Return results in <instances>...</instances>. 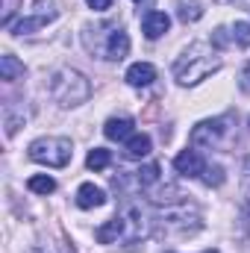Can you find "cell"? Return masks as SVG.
Instances as JSON below:
<instances>
[{
	"label": "cell",
	"mask_w": 250,
	"mask_h": 253,
	"mask_svg": "<svg viewBox=\"0 0 250 253\" xmlns=\"http://www.w3.org/2000/svg\"><path fill=\"white\" fill-rule=\"evenodd\" d=\"M218 68H221V59L206 44H191L174 65V77L180 85H194V83L206 80L209 74H215Z\"/></svg>",
	"instance_id": "6da1fadb"
},
{
	"label": "cell",
	"mask_w": 250,
	"mask_h": 253,
	"mask_svg": "<svg viewBox=\"0 0 250 253\" xmlns=\"http://www.w3.org/2000/svg\"><path fill=\"white\" fill-rule=\"evenodd\" d=\"M47 88H50V94H53V100H56L59 106H80V103H85L88 94H91V83H88L80 71H74V68H59V71H53Z\"/></svg>",
	"instance_id": "7a4b0ae2"
},
{
	"label": "cell",
	"mask_w": 250,
	"mask_h": 253,
	"mask_svg": "<svg viewBox=\"0 0 250 253\" xmlns=\"http://www.w3.org/2000/svg\"><path fill=\"white\" fill-rule=\"evenodd\" d=\"M71 153H74L71 138H59V135H44L30 144V159L47 168H65L71 162Z\"/></svg>",
	"instance_id": "3957f363"
},
{
	"label": "cell",
	"mask_w": 250,
	"mask_h": 253,
	"mask_svg": "<svg viewBox=\"0 0 250 253\" xmlns=\"http://www.w3.org/2000/svg\"><path fill=\"white\" fill-rule=\"evenodd\" d=\"M227 121L230 118H212V121H200V124L191 129V144L194 147H215L221 138H224V132H227Z\"/></svg>",
	"instance_id": "277c9868"
},
{
	"label": "cell",
	"mask_w": 250,
	"mask_h": 253,
	"mask_svg": "<svg viewBox=\"0 0 250 253\" xmlns=\"http://www.w3.org/2000/svg\"><path fill=\"white\" fill-rule=\"evenodd\" d=\"M121 218H124V227H126V233H124L126 242H138V239H144L150 233V218H147L141 203H129Z\"/></svg>",
	"instance_id": "5b68a950"
},
{
	"label": "cell",
	"mask_w": 250,
	"mask_h": 253,
	"mask_svg": "<svg viewBox=\"0 0 250 253\" xmlns=\"http://www.w3.org/2000/svg\"><path fill=\"white\" fill-rule=\"evenodd\" d=\"M100 53H103V59H112V62L124 59L129 53V36L121 27H106V44H103Z\"/></svg>",
	"instance_id": "8992f818"
},
{
	"label": "cell",
	"mask_w": 250,
	"mask_h": 253,
	"mask_svg": "<svg viewBox=\"0 0 250 253\" xmlns=\"http://www.w3.org/2000/svg\"><path fill=\"white\" fill-rule=\"evenodd\" d=\"M174 168H177L183 177H203L206 162H203V156H200L197 150H183V153L174 159Z\"/></svg>",
	"instance_id": "52a82bcc"
},
{
	"label": "cell",
	"mask_w": 250,
	"mask_h": 253,
	"mask_svg": "<svg viewBox=\"0 0 250 253\" xmlns=\"http://www.w3.org/2000/svg\"><path fill=\"white\" fill-rule=\"evenodd\" d=\"M168 27H171V18L165 15V12H144V18H141V30H144V36L147 39H159V36H165L168 33Z\"/></svg>",
	"instance_id": "ba28073f"
},
{
	"label": "cell",
	"mask_w": 250,
	"mask_h": 253,
	"mask_svg": "<svg viewBox=\"0 0 250 253\" xmlns=\"http://www.w3.org/2000/svg\"><path fill=\"white\" fill-rule=\"evenodd\" d=\"M106 203V191L97 189L94 183H83L80 191H77V206H83V209H97V206H103Z\"/></svg>",
	"instance_id": "9c48e42d"
},
{
	"label": "cell",
	"mask_w": 250,
	"mask_h": 253,
	"mask_svg": "<svg viewBox=\"0 0 250 253\" xmlns=\"http://www.w3.org/2000/svg\"><path fill=\"white\" fill-rule=\"evenodd\" d=\"M129 85H135V88H141V85H150L153 80H156V68L150 62H135V65H129V71H126V77H124Z\"/></svg>",
	"instance_id": "30bf717a"
},
{
	"label": "cell",
	"mask_w": 250,
	"mask_h": 253,
	"mask_svg": "<svg viewBox=\"0 0 250 253\" xmlns=\"http://www.w3.org/2000/svg\"><path fill=\"white\" fill-rule=\"evenodd\" d=\"M126 227H124V218L121 215H115L112 221H106L103 227H97V233H94V239L100 242V245H112V242H118V239H124Z\"/></svg>",
	"instance_id": "8fae6325"
},
{
	"label": "cell",
	"mask_w": 250,
	"mask_h": 253,
	"mask_svg": "<svg viewBox=\"0 0 250 253\" xmlns=\"http://www.w3.org/2000/svg\"><path fill=\"white\" fill-rule=\"evenodd\" d=\"M56 18V12H47V15H27V18H21L18 24H12L9 30L15 33V36H27V33H36V30H42L44 24H50Z\"/></svg>",
	"instance_id": "7c38bea8"
},
{
	"label": "cell",
	"mask_w": 250,
	"mask_h": 253,
	"mask_svg": "<svg viewBox=\"0 0 250 253\" xmlns=\"http://www.w3.org/2000/svg\"><path fill=\"white\" fill-rule=\"evenodd\" d=\"M132 118H109L106 126H103V135L109 138V141H126L129 135H132Z\"/></svg>",
	"instance_id": "4fadbf2b"
},
{
	"label": "cell",
	"mask_w": 250,
	"mask_h": 253,
	"mask_svg": "<svg viewBox=\"0 0 250 253\" xmlns=\"http://www.w3.org/2000/svg\"><path fill=\"white\" fill-rule=\"evenodd\" d=\"M150 153V135H144V132H132L129 138H126V156H132V159H144Z\"/></svg>",
	"instance_id": "5bb4252c"
},
{
	"label": "cell",
	"mask_w": 250,
	"mask_h": 253,
	"mask_svg": "<svg viewBox=\"0 0 250 253\" xmlns=\"http://www.w3.org/2000/svg\"><path fill=\"white\" fill-rule=\"evenodd\" d=\"M18 77H24V62H18L12 53H3V56H0V80L12 83V80H18Z\"/></svg>",
	"instance_id": "9a60e30c"
},
{
	"label": "cell",
	"mask_w": 250,
	"mask_h": 253,
	"mask_svg": "<svg viewBox=\"0 0 250 253\" xmlns=\"http://www.w3.org/2000/svg\"><path fill=\"white\" fill-rule=\"evenodd\" d=\"M159 183V165L156 162H150V165H144L138 174H135V186L138 189H144V191H150L153 186Z\"/></svg>",
	"instance_id": "2e32d148"
},
{
	"label": "cell",
	"mask_w": 250,
	"mask_h": 253,
	"mask_svg": "<svg viewBox=\"0 0 250 253\" xmlns=\"http://www.w3.org/2000/svg\"><path fill=\"white\" fill-rule=\"evenodd\" d=\"M203 18V6L197 0H180V21L183 24H194Z\"/></svg>",
	"instance_id": "e0dca14e"
},
{
	"label": "cell",
	"mask_w": 250,
	"mask_h": 253,
	"mask_svg": "<svg viewBox=\"0 0 250 253\" xmlns=\"http://www.w3.org/2000/svg\"><path fill=\"white\" fill-rule=\"evenodd\" d=\"M109 162H112V153H109V150H103V147H94V150L88 153V159H85V165H88L91 171H103Z\"/></svg>",
	"instance_id": "ac0fdd59"
},
{
	"label": "cell",
	"mask_w": 250,
	"mask_h": 253,
	"mask_svg": "<svg viewBox=\"0 0 250 253\" xmlns=\"http://www.w3.org/2000/svg\"><path fill=\"white\" fill-rule=\"evenodd\" d=\"M27 186H30V191H36V194H53V191H56V180L39 174V177H30Z\"/></svg>",
	"instance_id": "d6986e66"
},
{
	"label": "cell",
	"mask_w": 250,
	"mask_h": 253,
	"mask_svg": "<svg viewBox=\"0 0 250 253\" xmlns=\"http://www.w3.org/2000/svg\"><path fill=\"white\" fill-rule=\"evenodd\" d=\"M233 42H236L239 47H248L250 44V24L248 21H239V24L233 27Z\"/></svg>",
	"instance_id": "ffe728a7"
},
{
	"label": "cell",
	"mask_w": 250,
	"mask_h": 253,
	"mask_svg": "<svg viewBox=\"0 0 250 253\" xmlns=\"http://www.w3.org/2000/svg\"><path fill=\"white\" fill-rule=\"evenodd\" d=\"M203 180H206V186H221L224 183V168L221 165H206Z\"/></svg>",
	"instance_id": "44dd1931"
},
{
	"label": "cell",
	"mask_w": 250,
	"mask_h": 253,
	"mask_svg": "<svg viewBox=\"0 0 250 253\" xmlns=\"http://www.w3.org/2000/svg\"><path fill=\"white\" fill-rule=\"evenodd\" d=\"M18 3H21V0H3V15H0V24H3V27H12V15H15Z\"/></svg>",
	"instance_id": "7402d4cb"
},
{
	"label": "cell",
	"mask_w": 250,
	"mask_h": 253,
	"mask_svg": "<svg viewBox=\"0 0 250 253\" xmlns=\"http://www.w3.org/2000/svg\"><path fill=\"white\" fill-rule=\"evenodd\" d=\"M239 85H242V91H250V62L242 68V80H239Z\"/></svg>",
	"instance_id": "603a6c76"
},
{
	"label": "cell",
	"mask_w": 250,
	"mask_h": 253,
	"mask_svg": "<svg viewBox=\"0 0 250 253\" xmlns=\"http://www.w3.org/2000/svg\"><path fill=\"white\" fill-rule=\"evenodd\" d=\"M85 3H88L94 12H106V9L112 6V0H85Z\"/></svg>",
	"instance_id": "cb8c5ba5"
},
{
	"label": "cell",
	"mask_w": 250,
	"mask_h": 253,
	"mask_svg": "<svg viewBox=\"0 0 250 253\" xmlns=\"http://www.w3.org/2000/svg\"><path fill=\"white\" fill-rule=\"evenodd\" d=\"M245 171H248V174H250V156H248V159H245Z\"/></svg>",
	"instance_id": "d4e9b609"
},
{
	"label": "cell",
	"mask_w": 250,
	"mask_h": 253,
	"mask_svg": "<svg viewBox=\"0 0 250 253\" xmlns=\"http://www.w3.org/2000/svg\"><path fill=\"white\" fill-rule=\"evenodd\" d=\"M236 3H242V6H250V0H236Z\"/></svg>",
	"instance_id": "484cf974"
},
{
	"label": "cell",
	"mask_w": 250,
	"mask_h": 253,
	"mask_svg": "<svg viewBox=\"0 0 250 253\" xmlns=\"http://www.w3.org/2000/svg\"><path fill=\"white\" fill-rule=\"evenodd\" d=\"M248 206H250V191H248Z\"/></svg>",
	"instance_id": "4316f807"
},
{
	"label": "cell",
	"mask_w": 250,
	"mask_h": 253,
	"mask_svg": "<svg viewBox=\"0 0 250 253\" xmlns=\"http://www.w3.org/2000/svg\"><path fill=\"white\" fill-rule=\"evenodd\" d=\"M206 253H218V251H206Z\"/></svg>",
	"instance_id": "83f0119b"
},
{
	"label": "cell",
	"mask_w": 250,
	"mask_h": 253,
	"mask_svg": "<svg viewBox=\"0 0 250 253\" xmlns=\"http://www.w3.org/2000/svg\"><path fill=\"white\" fill-rule=\"evenodd\" d=\"M135 3H144V0H135Z\"/></svg>",
	"instance_id": "f1b7e54d"
},
{
	"label": "cell",
	"mask_w": 250,
	"mask_h": 253,
	"mask_svg": "<svg viewBox=\"0 0 250 253\" xmlns=\"http://www.w3.org/2000/svg\"><path fill=\"white\" fill-rule=\"evenodd\" d=\"M248 124H250V121H248Z\"/></svg>",
	"instance_id": "f546056e"
}]
</instances>
